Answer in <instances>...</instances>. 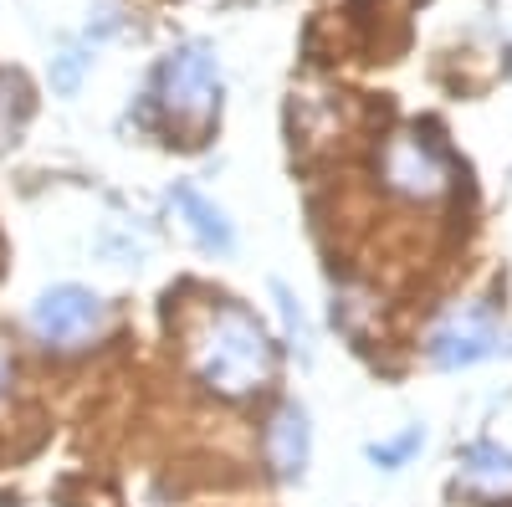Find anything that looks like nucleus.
Segmentation results:
<instances>
[{
	"mask_svg": "<svg viewBox=\"0 0 512 507\" xmlns=\"http://www.w3.org/2000/svg\"><path fill=\"white\" fill-rule=\"evenodd\" d=\"M190 369H195V379H200L210 395L246 400V395L272 385L277 349H272L267 328L256 323L251 313L216 308V313L205 318V328L190 338Z\"/></svg>",
	"mask_w": 512,
	"mask_h": 507,
	"instance_id": "f257e3e1",
	"label": "nucleus"
},
{
	"mask_svg": "<svg viewBox=\"0 0 512 507\" xmlns=\"http://www.w3.org/2000/svg\"><path fill=\"white\" fill-rule=\"evenodd\" d=\"M159 103L169 108V118L190 123V129H205L216 118L221 103V67L216 52L190 41V47H175L159 62Z\"/></svg>",
	"mask_w": 512,
	"mask_h": 507,
	"instance_id": "f03ea898",
	"label": "nucleus"
},
{
	"mask_svg": "<svg viewBox=\"0 0 512 507\" xmlns=\"http://www.w3.org/2000/svg\"><path fill=\"white\" fill-rule=\"evenodd\" d=\"M497 354H512V333L482 303L451 308L431 333V359L441 369H466V364H482V359H497Z\"/></svg>",
	"mask_w": 512,
	"mask_h": 507,
	"instance_id": "7ed1b4c3",
	"label": "nucleus"
},
{
	"mask_svg": "<svg viewBox=\"0 0 512 507\" xmlns=\"http://www.w3.org/2000/svg\"><path fill=\"white\" fill-rule=\"evenodd\" d=\"M103 323H108V308H103V298L98 292H88V287H47L36 298V308H31V333L41 338L47 349H77V344H88L93 333H103Z\"/></svg>",
	"mask_w": 512,
	"mask_h": 507,
	"instance_id": "20e7f679",
	"label": "nucleus"
},
{
	"mask_svg": "<svg viewBox=\"0 0 512 507\" xmlns=\"http://www.w3.org/2000/svg\"><path fill=\"white\" fill-rule=\"evenodd\" d=\"M379 175H384V185H390L395 195H405V200H441L451 190L446 154L431 139H420V134H395L390 144H384Z\"/></svg>",
	"mask_w": 512,
	"mask_h": 507,
	"instance_id": "39448f33",
	"label": "nucleus"
},
{
	"mask_svg": "<svg viewBox=\"0 0 512 507\" xmlns=\"http://www.w3.org/2000/svg\"><path fill=\"white\" fill-rule=\"evenodd\" d=\"M169 210H175V221L205 246V251H226L236 246V231H231V221H226V210L216 205V200H205L195 185H175L169 190Z\"/></svg>",
	"mask_w": 512,
	"mask_h": 507,
	"instance_id": "423d86ee",
	"label": "nucleus"
},
{
	"mask_svg": "<svg viewBox=\"0 0 512 507\" xmlns=\"http://www.w3.org/2000/svg\"><path fill=\"white\" fill-rule=\"evenodd\" d=\"M267 456H272V467L277 477H303L308 467V456H313V426H308V410L303 405H282L272 415V426H267Z\"/></svg>",
	"mask_w": 512,
	"mask_h": 507,
	"instance_id": "0eeeda50",
	"label": "nucleus"
},
{
	"mask_svg": "<svg viewBox=\"0 0 512 507\" xmlns=\"http://www.w3.org/2000/svg\"><path fill=\"white\" fill-rule=\"evenodd\" d=\"M461 477L482 492H512V451H502L492 441L466 446L461 451Z\"/></svg>",
	"mask_w": 512,
	"mask_h": 507,
	"instance_id": "6e6552de",
	"label": "nucleus"
},
{
	"mask_svg": "<svg viewBox=\"0 0 512 507\" xmlns=\"http://www.w3.org/2000/svg\"><path fill=\"white\" fill-rule=\"evenodd\" d=\"M415 446H420V426H410V431H405L400 441H390V446H374L369 456L379 461V467H395V461H405V456H410Z\"/></svg>",
	"mask_w": 512,
	"mask_h": 507,
	"instance_id": "1a4fd4ad",
	"label": "nucleus"
},
{
	"mask_svg": "<svg viewBox=\"0 0 512 507\" xmlns=\"http://www.w3.org/2000/svg\"><path fill=\"white\" fill-rule=\"evenodd\" d=\"M277 308H282V318H287V333L297 338V344H303V354H308V344H313V333H308V323H303V313H297L292 308V298H287V292L277 287Z\"/></svg>",
	"mask_w": 512,
	"mask_h": 507,
	"instance_id": "9d476101",
	"label": "nucleus"
},
{
	"mask_svg": "<svg viewBox=\"0 0 512 507\" xmlns=\"http://www.w3.org/2000/svg\"><path fill=\"white\" fill-rule=\"evenodd\" d=\"M11 390V354H6V344H0V395Z\"/></svg>",
	"mask_w": 512,
	"mask_h": 507,
	"instance_id": "9b49d317",
	"label": "nucleus"
}]
</instances>
